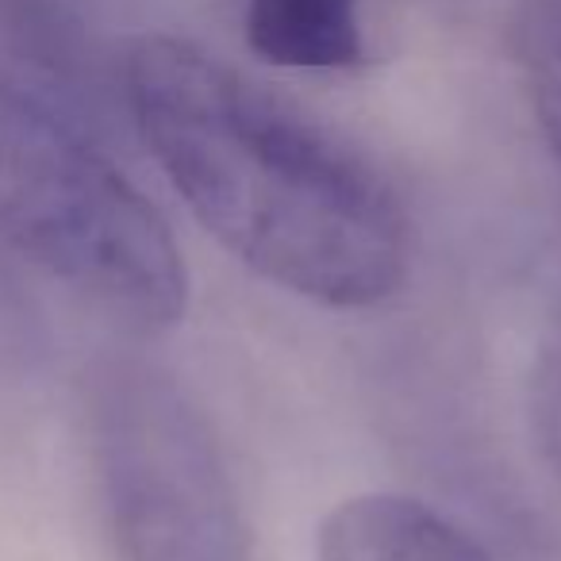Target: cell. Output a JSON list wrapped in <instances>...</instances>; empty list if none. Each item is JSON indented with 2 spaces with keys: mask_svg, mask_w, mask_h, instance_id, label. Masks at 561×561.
<instances>
[{
  "mask_svg": "<svg viewBox=\"0 0 561 561\" xmlns=\"http://www.w3.org/2000/svg\"><path fill=\"white\" fill-rule=\"evenodd\" d=\"M124 93L188 211L257 277L339 312L404 289L412 219L351 142L173 35L131 43Z\"/></svg>",
  "mask_w": 561,
  "mask_h": 561,
  "instance_id": "1",
  "label": "cell"
},
{
  "mask_svg": "<svg viewBox=\"0 0 561 561\" xmlns=\"http://www.w3.org/2000/svg\"><path fill=\"white\" fill-rule=\"evenodd\" d=\"M0 247L139 335L188 308L158 208L47 101L0 73Z\"/></svg>",
  "mask_w": 561,
  "mask_h": 561,
  "instance_id": "2",
  "label": "cell"
},
{
  "mask_svg": "<svg viewBox=\"0 0 561 561\" xmlns=\"http://www.w3.org/2000/svg\"><path fill=\"white\" fill-rule=\"evenodd\" d=\"M85 415L116 561H250L224 446L178 377L112 358L89 381Z\"/></svg>",
  "mask_w": 561,
  "mask_h": 561,
  "instance_id": "3",
  "label": "cell"
},
{
  "mask_svg": "<svg viewBox=\"0 0 561 561\" xmlns=\"http://www.w3.org/2000/svg\"><path fill=\"white\" fill-rule=\"evenodd\" d=\"M316 561H496L469 530L400 492H362L323 519Z\"/></svg>",
  "mask_w": 561,
  "mask_h": 561,
  "instance_id": "4",
  "label": "cell"
},
{
  "mask_svg": "<svg viewBox=\"0 0 561 561\" xmlns=\"http://www.w3.org/2000/svg\"><path fill=\"white\" fill-rule=\"evenodd\" d=\"M242 35L280 70H354L366 58L358 0H242Z\"/></svg>",
  "mask_w": 561,
  "mask_h": 561,
  "instance_id": "5",
  "label": "cell"
},
{
  "mask_svg": "<svg viewBox=\"0 0 561 561\" xmlns=\"http://www.w3.org/2000/svg\"><path fill=\"white\" fill-rule=\"evenodd\" d=\"M515 55L530 108L561 170V0H523L515 20Z\"/></svg>",
  "mask_w": 561,
  "mask_h": 561,
  "instance_id": "6",
  "label": "cell"
},
{
  "mask_svg": "<svg viewBox=\"0 0 561 561\" xmlns=\"http://www.w3.org/2000/svg\"><path fill=\"white\" fill-rule=\"evenodd\" d=\"M530 420H535L546 466L561 484V328L546 339L538 354L535 377H530Z\"/></svg>",
  "mask_w": 561,
  "mask_h": 561,
  "instance_id": "7",
  "label": "cell"
}]
</instances>
